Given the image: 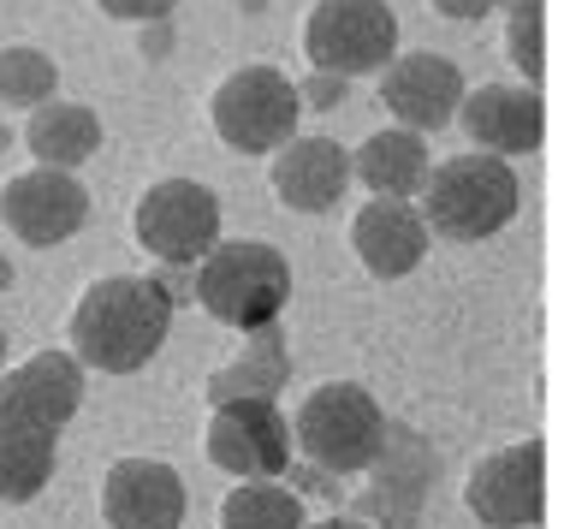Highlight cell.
Returning <instances> with one entry per match:
<instances>
[{
  "label": "cell",
  "mask_w": 564,
  "mask_h": 529,
  "mask_svg": "<svg viewBox=\"0 0 564 529\" xmlns=\"http://www.w3.org/2000/svg\"><path fill=\"white\" fill-rule=\"evenodd\" d=\"M380 101L399 119L404 131L429 138V131H446L457 119V101H464V72L452 66L446 54H392L380 66Z\"/></svg>",
  "instance_id": "cell-12"
},
{
  "label": "cell",
  "mask_w": 564,
  "mask_h": 529,
  "mask_svg": "<svg viewBox=\"0 0 564 529\" xmlns=\"http://www.w3.org/2000/svg\"><path fill=\"white\" fill-rule=\"evenodd\" d=\"M506 54H511V66L523 72L529 84H541V72H546V36H541V7H535V12H511V30H506Z\"/></svg>",
  "instance_id": "cell-22"
},
{
  "label": "cell",
  "mask_w": 564,
  "mask_h": 529,
  "mask_svg": "<svg viewBox=\"0 0 564 529\" xmlns=\"http://www.w3.org/2000/svg\"><path fill=\"white\" fill-rule=\"evenodd\" d=\"M220 529H303V500L280 482H238L220 506Z\"/></svg>",
  "instance_id": "cell-20"
},
{
  "label": "cell",
  "mask_w": 564,
  "mask_h": 529,
  "mask_svg": "<svg viewBox=\"0 0 564 529\" xmlns=\"http://www.w3.org/2000/svg\"><path fill=\"white\" fill-rule=\"evenodd\" d=\"M297 84L273 66H238L215 89V131L238 155H268V149L297 138Z\"/></svg>",
  "instance_id": "cell-8"
},
{
  "label": "cell",
  "mask_w": 564,
  "mask_h": 529,
  "mask_svg": "<svg viewBox=\"0 0 564 529\" xmlns=\"http://www.w3.org/2000/svg\"><path fill=\"white\" fill-rule=\"evenodd\" d=\"M387 429L392 422L375 404L369 387L327 381L297 404L292 446L327 476H362V471H375V458L387 452Z\"/></svg>",
  "instance_id": "cell-5"
},
{
  "label": "cell",
  "mask_w": 564,
  "mask_h": 529,
  "mask_svg": "<svg viewBox=\"0 0 564 529\" xmlns=\"http://www.w3.org/2000/svg\"><path fill=\"white\" fill-rule=\"evenodd\" d=\"M54 60L42 48H0V101H12V108H42V101H54Z\"/></svg>",
  "instance_id": "cell-21"
},
{
  "label": "cell",
  "mask_w": 564,
  "mask_h": 529,
  "mask_svg": "<svg viewBox=\"0 0 564 529\" xmlns=\"http://www.w3.org/2000/svg\"><path fill=\"white\" fill-rule=\"evenodd\" d=\"M166 334H173V304L143 274L96 280L78 298V310H72V357H78V369L137 375L143 363H155Z\"/></svg>",
  "instance_id": "cell-2"
},
{
  "label": "cell",
  "mask_w": 564,
  "mask_h": 529,
  "mask_svg": "<svg viewBox=\"0 0 564 529\" xmlns=\"http://www.w3.org/2000/svg\"><path fill=\"white\" fill-rule=\"evenodd\" d=\"M131 233L161 268H196L220 245V196L196 179H161L143 191Z\"/></svg>",
  "instance_id": "cell-7"
},
{
  "label": "cell",
  "mask_w": 564,
  "mask_h": 529,
  "mask_svg": "<svg viewBox=\"0 0 564 529\" xmlns=\"http://www.w3.org/2000/svg\"><path fill=\"white\" fill-rule=\"evenodd\" d=\"M0 369H7V327H0Z\"/></svg>",
  "instance_id": "cell-31"
},
{
  "label": "cell",
  "mask_w": 564,
  "mask_h": 529,
  "mask_svg": "<svg viewBox=\"0 0 564 529\" xmlns=\"http://www.w3.org/2000/svg\"><path fill=\"white\" fill-rule=\"evenodd\" d=\"M24 149L36 155V168L78 173L84 161L101 149V119L89 114L84 101H42V108H30Z\"/></svg>",
  "instance_id": "cell-17"
},
{
  "label": "cell",
  "mask_w": 564,
  "mask_h": 529,
  "mask_svg": "<svg viewBox=\"0 0 564 529\" xmlns=\"http://www.w3.org/2000/svg\"><path fill=\"white\" fill-rule=\"evenodd\" d=\"M191 292L215 322L238 327V334H256V327L280 322L285 304H292V262H285L262 238H220L203 262L191 268Z\"/></svg>",
  "instance_id": "cell-3"
},
{
  "label": "cell",
  "mask_w": 564,
  "mask_h": 529,
  "mask_svg": "<svg viewBox=\"0 0 564 529\" xmlns=\"http://www.w3.org/2000/svg\"><path fill=\"white\" fill-rule=\"evenodd\" d=\"M173 7H178V0H101L108 19H143V24H161Z\"/></svg>",
  "instance_id": "cell-23"
},
{
  "label": "cell",
  "mask_w": 564,
  "mask_h": 529,
  "mask_svg": "<svg viewBox=\"0 0 564 529\" xmlns=\"http://www.w3.org/2000/svg\"><path fill=\"white\" fill-rule=\"evenodd\" d=\"M0 220L12 226V238H24L36 250H54L89 220V191L78 185V173L30 168L0 191Z\"/></svg>",
  "instance_id": "cell-11"
},
{
  "label": "cell",
  "mask_w": 564,
  "mask_h": 529,
  "mask_svg": "<svg viewBox=\"0 0 564 529\" xmlns=\"http://www.w3.org/2000/svg\"><path fill=\"white\" fill-rule=\"evenodd\" d=\"M149 280H155V292H161L173 310L196 298V292H191V285H196V280H191V268H161V274H149Z\"/></svg>",
  "instance_id": "cell-25"
},
{
  "label": "cell",
  "mask_w": 564,
  "mask_h": 529,
  "mask_svg": "<svg viewBox=\"0 0 564 529\" xmlns=\"http://www.w3.org/2000/svg\"><path fill=\"white\" fill-rule=\"evenodd\" d=\"M7 292H12V262L0 256V298H7Z\"/></svg>",
  "instance_id": "cell-30"
},
{
  "label": "cell",
  "mask_w": 564,
  "mask_h": 529,
  "mask_svg": "<svg viewBox=\"0 0 564 529\" xmlns=\"http://www.w3.org/2000/svg\"><path fill=\"white\" fill-rule=\"evenodd\" d=\"M429 226H422L416 203H399V196H375V203L357 208V220H350V245H357L362 268H369L375 280H404L410 268H422V256H429Z\"/></svg>",
  "instance_id": "cell-15"
},
{
  "label": "cell",
  "mask_w": 564,
  "mask_h": 529,
  "mask_svg": "<svg viewBox=\"0 0 564 529\" xmlns=\"http://www.w3.org/2000/svg\"><path fill=\"white\" fill-rule=\"evenodd\" d=\"M422 226L440 233L446 245H481V238L506 233L517 215V173L511 161L499 155H452L429 168V185H422Z\"/></svg>",
  "instance_id": "cell-4"
},
{
  "label": "cell",
  "mask_w": 564,
  "mask_h": 529,
  "mask_svg": "<svg viewBox=\"0 0 564 529\" xmlns=\"http://www.w3.org/2000/svg\"><path fill=\"white\" fill-rule=\"evenodd\" d=\"M108 529H178L185 523V482L161 458H119L101 482Z\"/></svg>",
  "instance_id": "cell-14"
},
{
  "label": "cell",
  "mask_w": 564,
  "mask_h": 529,
  "mask_svg": "<svg viewBox=\"0 0 564 529\" xmlns=\"http://www.w3.org/2000/svg\"><path fill=\"white\" fill-rule=\"evenodd\" d=\"M429 143L416 138V131L392 126V131H375L369 143L350 155V179H362L375 196H416L422 185H429Z\"/></svg>",
  "instance_id": "cell-19"
},
{
  "label": "cell",
  "mask_w": 564,
  "mask_h": 529,
  "mask_svg": "<svg viewBox=\"0 0 564 529\" xmlns=\"http://www.w3.org/2000/svg\"><path fill=\"white\" fill-rule=\"evenodd\" d=\"M446 19H457V24H476V19H487V12H499L494 0H434Z\"/></svg>",
  "instance_id": "cell-26"
},
{
  "label": "cell",
  "mask_w": 564,
  "mask_h": 529,
  "mask_svg": "<svg viewBox=\"0 0 564 529\" xmlns=\"http://www.w3.org/2000/svg\"><path fill=\"white\" fill-rule=\"evenodd\" d=\"M494 7H506V12H535L541 0H494Z\"/></svg>",
  "instance_id": "cell-29"
},
{
  "label": "cell",
  "mask_w": 564,
  "mask_h": 529,
  "mask_svg": "<svg viewBox=\"0 0 564 529\" xmlns=\"http://www.w3.org/2000/svg\"><path fill=\"white\" fill-rule=\"evenodd\" d=\"M292 381V352H285V334L280 322L256 327L250 345L215 369V381H208V404H226V399H273L280 404V387Z\"/></svg>",
  "instance_id": "cell-18"
},
{
  "label": "cell",
  "mask_w": 564,
  "mask_h": 529,
  "mask_svg": "<svg viewBox=\"0 0 564 529\" xmlns=\"http://www.w3.org/2000/svg\"><path fill=\"white\" fill-rule=\"evenodd\" d=\"M457 126L469 131V143L481 155H535L541 138H546V114H541V96L523 84H481V89H464L457 101Z\"/></svg>",
  "instance_id": "cell-13"
},
{
  "label": "cell",
  "mask_w": 564,
  "mask_h": 529,
  "mask_svg": "<svg viewBox=\"0 0 564 529\" xmlns=\"http://www.w3.org/2000/svg\"><path fill=\"white\" fill-rule=\"evenodd\" d=\"M297 101H303V108H322V114L339 108V101H345V78H333V72H315V78L297 89Z\"/></svg>",
  "instance_id": "cell-24"
},
{
  "label": "cell",
  "mask_w": 564,
  "mask_h": 529,
  "mask_svg": "<svg viewBox=\"0 0 564 529\" xmlns=\"http://www.w3.org/2000/svg\"><path fill=\"white\" fill-rule=\"evenodd\" d=\"M208 458L238 482H273L292 471V422L273 399H226L208 417Z\"/></svg>",
  "instance_id": "cell-9"
},
{
  "label": "cell",
  "mask_w": 564,
  "mask_h": 529,
  "mask_svg": "<svg viewBox=\"0 0 564 529\" xmlns=\"http://www.w3.org/2000/svg\"><path fill=\"white\" fill-rule=\"evenodd\" d=\"M303 54L333 78H369L399 54V12L387 0H322L303 24Z\"/></svg>",
  "instance_id": "cell-6"
},
{
  "label": "cell",
  "mask_w": 564,
  "mask_h": 529,
  "mask_svg": "<svg viewBox=\"0 0 564 529\" xmlns=\"http://www.w3.org/2000/svg\"><path fill=\"white\" fill-rule=\"evenodd\" d=\"M84 404V369L72 352H36L0 381V506H24L48 488L59 434Z\"/></svg>",
  "instance_id": "cell-1"
},
{
  "label": "cell",
  "mask_w": 564,
  "mask_h": 529,
  "mask_svg": "<svg viewBox=\"0 0 564 529\" xmlns=\"http://www.w3.org/2000/svg\"><path fill=\"white\" fill-rule=\"evenodd\" d=\"M350 185V155L333 138H292L273 149V196L292 215H327Z\"/></svg>",
  "instance_id": "cell-16"
},
{
  "label": "cell",
  "mask_w": 564,
  "mask_h": 529,
  "mask_svg": "<svg viewBox=\"0 0 564 529\" xmlns=\"http://www.w3.org/2000/svg\"><path fill=\"white\" fill-rule=\"evenodd\" d=\"M0 149H7V131H0Z\"/></svg>",
  "instance_id": "cell-32"
},
{
  "label": "cell",
  "mask_w": 564,
  "mask_h": 529,
  "mask_svg": "<svg viewBox=\"0 0 564 529\" xmlns=\"http://www.w3.org/2000/svg\"><path fill=\"white\" fill-rule=\"evenodd\" d=\"M464 506L476 511L487 529L541 523V511H546V452H541V441H517V446L487 452L464 482Z\"/></svg>",
  "instance_id": "cell-10"
},
{
  "label": "cell",
  "mask_w": 564,
  "mask_h": 529,
  "mask_svg": "<svg viewBox=\"0 0 564 529\" xmlns=\"http://www.w3.org/2000/svg\"><path fill=\"white\" fill-rule=\"evenodd\" d=\"M166 48V30L161 24H149V36H143V54H161Z\"/></svg>",
  "instance_id": "cell-28"
},
{
  "label": "cell",
  "mask_w": 564,
  "mask_h": 529,
  "mask_svg": "<svg viewBox=\"0 0 564 529\" xmlns=\"http://www.w3.org/2000/svg\"><path fill=\"white\" fill-rule=\"evenodd\" d=\"M303 529H375V523H362V518H322V523H303Z\"/></svg>",
  "instance_id": "cell-27"
}]
</instances>
